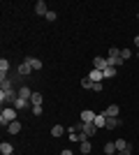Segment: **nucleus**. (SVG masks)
I'll use <instances>...</instances> for the list:
<instances>
[{
  "mask_svg": "<svg viewBox=\"0 0 139 155\" xmlns=\"http://www.w3.org/2000/svg\"><path fill=\"white\" fill-rule=\"evenodd\" d=\"M16 114H19V111L14 109V107H5V109H2V114H0V125H2V127H7L9 123L19 120V118H16Z\"/></svg>",
  "mask_w": 139,
  "mask_h": 155,
  "instance_id": "nucleus-1",
  "label": "nucleus"
},
{
  "mask_svg": "<svg viewBox=\"0 0 139 155\" xmlns=\"http://www.w3.org/2000/svg\"><path fill=\"white\" fill-rule=\"evenodd\" d=\"M19 100V91H0V102H2V109L5 107H14V102Z\"/></svg>",
  "mask_w": 139,
  "mask_h": 155,
  "instance_id": "nucleus-2",
  "label": "nucleus"
},
{
  "mask_svg": "<svg viewBox=\"0 0 139 155\" xmlns=\"http://www.w3.org/2000/svg\"><path fill=\"white\" fill-rule=\"evenodd\" d=\"M107 63L111 65V67H118V65H123V63H125V60L121 58V49L111 46V49H109V56H107Z\"/></svg>",
  "mask_w": 139,
  "mask_h": 155,
  "instance_id": "nucleus-3",
  "label": "nucleus"
},
{
  "mask_svg": "<svg viewBox=\"0 0 139 155\" xmlns=\"http://www.w3.org/2000/svg\"><path fill=\"white\" fill-rule=\"evenodd\" d=\"M95 118H98V114L91 111V109H84L79 114V120H81V123H95Z\"/></svg>",
  "mask_w": 139,
  "mask_h": 155,
  "instance_id": "nucleus-4",
  "label": "nucleus"
},
{
  "mask_svg": "<svg viewBox=\"0 0 139 155\" xmlns=\"http://www.w3.org/2000/svg\"><path fill=\"white\" fill-rule=\"evenodd\" d=\"M102 114H104L107 118H118V114H121V107H118V104H109V107H107V109L102 111Z\"/></svg>",
  "mask_w": 139,
  "mask_h": 155,
  "instance_id": "nucleus-5",
  "label": "nucleus"
},
{
  "mask_svg": "<svg viewBox=\"0 0 139 155\" xmlns=\"http://www.w3.org/2000/svg\"><path fill=\"white\" fill-rule=\"evenodd\" d=\"M107 67H109L107 58H102V56H95V60H93V70H100V72H104Z\"/></svg>",
  "mask_w": 139,
  "mask_h": 155,
  "instance_id": "nucleus-6",
  "label": "nucleus"
},
{
  "mask_svg": "<svg viewBox=\"0 0 139 155\" xmlns=\"http://www.w3.org/2000/svg\"><path fill=\"white\" fill-rule=\"evenodd\" d=\"M23 60H26V63L33 67V72H40V70H42V60H40V58H35V56H28V58H23Z\"/></svg>",
  "mask_w": 139,
  "mask_h": 155,
  "instance_id": "nucleus-7",
  "label": "nucleus"
},
{
  "mask_svg": "<svg viewBox=\"0 0 139 155\" xmlns=\"http://www.w3.org/2000/svg\"><path fill=\"white\" fill-rule=\"evenodd\" d=\"M46 12H49L46 2L44 0H37V2H35V14H37V16H46Z\"/></svg>",
  "mask_w": 139,
  "mask_h": 155,
  "instance_id": "nucleus-8",
  "label": "nucleus"
},
{
  "mask_svg": "<svg viewBox=\"0 0 139 155\" xmlns=\"http://www.w3.org/2000/svg\"><path fill=\"white\" fill-rule=\"evenodd\" d=\"M88 79H91L93 84H100V81L104 79V74H102L100 70H91V72H88Z\"/></svg>",
  "mask_w": 139,
  "mask_h": 155,
  "instance_id": "nucleus-9",
  "label": "nucleus"
},
{
  "mask_svg": "<svg viewBox=\"0 0 139 155\" xmlns=\"http://www.w3.org/2000/svg\"><path fill=\"white\" fill-rule=\"evenodd\" d=\"M16 72H19V77H28V74L33 72V67H30V65H28L26 60H23V63L19 65V70H16Z\"/></svg>",
  "mask_w": 139,
  "mask_h": 155,
  "instance_id": "nucleus-10",
  "label": "nucleus"
},
{
  "mask_svg": "<svg viewBox=\"0 0 139 155\" xmlns=\"http://www.w3.org/2000/svg\"><path fill=\"white\" fill-rule=\"evenodd\" d=\"M33 93H35V91H30L28 86H21V88H19V97H21V100H30V97H33Z\"/></svg>",
  "mask_w": 139,
  "mask_h": 155,
  "instance_id": "nucleus-11",
  "label": "nucleus"
},
{
  "mask_svg": "<svg viewBox=\"0 0 139 155\" xmlns=\"http://www.w3.org/2000/svg\"><path fill=\"white\" fill-rule=\"evenodd\" d=\"M91 150H93V146H91V139H86V141H81V143H79V153H81V155H88Z\"/></svg>",
  "mask_w": 139,
  "mask_h": 155,
  "instance_id": "nucleus-12",
  "label": "nucleus"
},
{
  "mask_svg": "<svg viewBox=\"0 0 139 155\" xmlns=\"http://www.w3.org/2000/svg\"><path fill=\"white\" fill-rule=\"evenodd\" d=\"M28 107H33V104H30V100H16V102H14V109L16 111H21V109H28Z\"/></svg>",
  "mask_w": 139,
  "mask_h": 155,
  "instance_id": "nucleus-13",
  "label": "nucleus"
},
{
  "mask_svg": "<svg viewBox=\"0 0 139 155\" xmlns=\"http://www.w3.org/2000/svg\"><path fill=\"white\" fill-rule=\"evenodd\" d=\"M121 123H123L121 118H107V125H104V127L107 130H116V127H121Z\"/></svg>",
  "mask_w": 139,
  "mask_h": 155,
  "instance_id": "nucleus-14",
  "label": "nucleus"
},
{
  "mask_svg": "<svg viewBox=\"0 0 139 155\" xmlns=\"http://www.w3.org/2000/svg\"><path fill=\"white\" fill-rule=\"evenodd\" d=\"M7 132H9V134H19V132H21V120L9 123V125H7Z\"/></svg>",
  "mask_w": 139,
  "mask_h": 155,
  "instance_id": "nucleus-15",
  "label": "nucleus"
},
{
  "mask_svg": "<svg viewBox=\"0 0 139 155\" xmlns=\"http://www.w3.org/2000/svg\"><path fill=\"white\" fill-rule=\"evenodd\" d=\"M0 153H2V155H12L14 153V146L9 141H2V143H0Z\"/></svg>",
  "mask_w": 139,
  "mask_h": 155,
  "instance_id": "nucleus-16",
  "label": "nucleus"
},
{
  "mask_svg": "<svg viewBox=\"0 0 139 155\" xmlns=\"http://www.w3.org/2000/svg\"><path fill=\"white\" fill-rule=\"evenodd\" d=\"M93 125H95V127H104V125H107V116H104V114H102V111H100V114H98V118H95V123H93Z\"/></svg>",
  "mask_w": 139,
  "mask_h": 155,
  "instance_id": "nucleus-17",
  "label": "nucleus"
},
{
  "mask_svg": "<svg viewBox=\"0 0 139 155\" xmlns=\"http://www.w3.org/2000/svg\"><path fill=\"white\" fill-rule=\"evenodd\" d=\"M7 72H9V60L2 58L0 60V77H7Z\"/></svg>",
  "mask_w": 139,
  "mask_h": 155,
  "instance_id": "nucleus-18",
  "label": "nucleus"
},
{
  "mask_svg": "<svg viewBox=\"0 0 139 155\" xmlns=\"http://www.w3.org/2000/svg\"><path fill=\"white\" fill-rule=\"evenodd\" d=\"M65 132H67V130L63 127V125H53V127H51V137H63Z\"/></svg>",
  "mask_w": 139,
  "mask_h": 155,
  "instance_id": "nucleus-19",
  "label": "nucleus"
},
{
  "mask_svg": "<svg viewBox=\"0 0 139 155\" xmlns=\"http://www.w3.org/2000/svg\"><path fill=\"white\" fill-rule=\"evenodd\" d=\"M114 153H118V150H116V143H114V141H107L104 143V155H114Z\"/></svg>",
  "mask_w": 139,
  "mask_h": 155,
  "instance_id": "nucleus-20",
  "label": "nucleus"
},
{
  "mask_svg": "<svg viewBox=\"0 0 139 155\" xmlns=\"http://www.w3.org/2000/svg\"><path fill=\"white\" fill-rule=\"evenodd\" d=\"M114 143H116V150H118V153H121V150H125V148H130V143H127L125 139H116Z\"/></svg>",
  "mask_w": 139,
  "mask_h": 155,
  "instance_id": "nucleus-21",
  "label": "nucleus"
},
{
  "mask_svg": "<svg viewBox=\"0 0 139 155\" xmlns=\"http://www.w3.org/2000/svg\"><path fill=\"white\" fill-rule=\"evenodd\" d=\"M30 104H33V107H40V104H42V93H33V97H30Z\"/></svg>",
  "mask_w": 139,
  "mask_h": 155,
  "instance_id": "nucleus-22",
  "label": "nucleus"
},
{
  "mask_svg": "<svg viewBox=\"0 0 139 155\" xmlns=\"http://www.w3.org/2000/svg\"><path fill=\"white\" fill-rule=\"evenodd\" d=\"M102 74H104V79H114V77H116V67H111V65H109Z\"/></svg>",
  "mask_w": 139,
  "mask_h": 155,
  "instance_id": "nucleus-23",
  "label": "nucleus"
},
{
  "mask_svg": "<svg viewBox=\"0 0 139 155\" xmlns=\"http://www.w3.org/2000/svg\"><path fill=\"white\" fill-rule=\"evenodd\" d=\"M121 58H123V60H130V58H132V51H130V49H121Z\"/></svg>",
  "mask_w": 139,
  "mask_h": 155,
  "instance_id": "nucleus-24",
  "label": "nucleus"
},
{
  "mask_svg": "<svg viewBox=\"0 0 139 155\" xmlns=\"http://www.w3.org/2000/svg\"><path fill=\"white\" fill-rule=\"evenodd\" d=\"M56 16H58V14H56V12H51V9H49V12H46V16H44V19L49 21V23H53V21H56Z\"/></svg>",
  "mask_w": 139,
  "mask_h": 155,
  "instance_id": "nucleus-25",
  "label": "nucleus"
},
{
  "mask_svg": "<svg viewBox=\"0 0 139 155\" xmlns=\"http://www.w3.org/2000/svg\"><path fill=\"white\" fill-rule=\"evenodd\" d=\"M81 88H86V91H91V88H93V81H91V79H84V81H81Z\"/></svg>",
  "mask_w": 139,
  "mask_h": 155,
  "instance_id": "nucleus-26",
  "label": "nucleus"
},
{
  "mask_svg": "<svg viewBox=\"0 0 139 155\" xmlns=\"http://www.w3.org/2000/svg\"><path fill=\"white\" fill-rule=\"evenodd\" d=\"M30 111H33V116H42V104L40 107H30Z\"/></svg>",
  "mask_w": 139,
  "mask_h": 155,
  "instance_id": "nucleus-27",
  "label": "nucleus"
},
{
  "mask_svg": "<svg viewBox=\"0 0 139 155\" xmlns=\"http://www.w3.org/2000/svg\"><path fill=\"white\" fill-rule=\"evenodd\" d=\"M91 91H95V93H102V81H100V84H93V88Z\"/></svg>",
  "mask_w": 139,
  "mask_h": 155,
  "instance_id": "nucleus-28",
  "label": "nucleus"
},
{
  "mask_svg": "<svg viewBox=\"0 0 139 155\" xmlns=\"http://www.w3.org/2000/svg\"><path fill=\"white\" fill-rule=\"evenodd\" d=\"M132 153H134L132 146H130V148H125V150H121V155H132Z\"/></svg>",
  "mask_w": 139,
  "mask_h": 155,
  "instance_id": "nucleus-29",
  "label": "nucleus"
},
{
  "mask_svg": "<svg viewBox=\"0 0 139 155\" xmlns=\"http://www.w3.org/2000/svg\"><path fill=\"white\" fill-rule=\"evenodd\" d=\"M60 155H74V153H72V150H67V148H65V150H63Z\"/></svg>",
  "mask_w": 139,
  "mask_h": 155,
  "instance_id": "nucleus-30",
  "label": "nucleus"
},
{
  "mask_svg": "<svg viewBox=\"0 0 139 155\" xmlns=\"http://www.w3.org/2000/svg\"><path fill=\"white\" fill-rule=\"evenodd\" d=\"M134 46H137V51H139V35L134 37Z\"/></svg>",
  "mask_w": 139,
  "mask_h": 155,
  "instance_id": "nucleus-31",
  "label": "nucleus"
},
{
  "mask_svg": "<svg viewBox=\"0 0 139 155\" xmlns=\"http://www.w3.org/2000/svg\"><path fill=\"white\" fill-rule=\"evenodd\" d=\"M137 19H139V12H137Z\"/></svg>",
  "mask_w": 139,
  "mask_h": 155,
  "instance_id": "nucleus-32",
  "label": "nucleus"
},
{
  "mask_svg": "<svg viewBox=\"0 0 139 155\" xmlns=\"http://www.w3.org/2000/svg\"><path fill=\"white\" fill-rule=\"evenodd\" d=\"M137 58H139V51H137Z\"/></svg>",
  "mask_w": 139,
  "mask_h": 155,
  "instance_id": "nucleus-33",
  "label": "nucleus"
},
{
  "mask_svg": "<svg viewBox=\"0 0 139 155\" xmlns=\"http://www.w3.org/2000/svg\"><path fill=\"white\" fill-rule=\"evenodd\" d=\"M114 155H121V153H114Z\"/></svg>",
  "mask_w": 139,
  "mask_h": 155,
  "instance_id": "nucleus-34",
  "label": "nucleus"
},
{
  "mask_svg": "<svg viewBox=\"0 0 139 155\" xmlns=\"http://www.w3.org/2000/svg\"><path fill=\"white\" fill-rule=\"evenodd\" d=\"M77 155H79V153H77Z\"/></svg>",
  "mask_w": 139,
  "mask_h": 155,
  "instance_id": "nucleus-35",
  "label": "nucleus"
},
{
  "mask_svg": "<svg viewBox=\"0 0 139 155\" xmlns=\"http://www.w3.org/2000/svg\"><path fill=\"white\" fill-rule=\"evenodd\" d=\"M12 155H14V153H12Z\"/></svg>",
  "mask_w": 139,
  "mask_h": 155,
  "instance_id": "nucleus-36",
  "label": "nucleus"
}]
</instances>
